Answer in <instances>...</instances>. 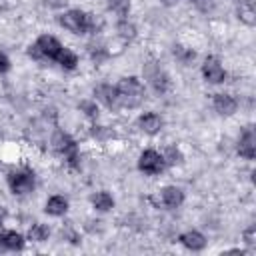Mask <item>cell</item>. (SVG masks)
<instances>
[{"mask_svg": "<svg viewBox=\"0 0 256 256\" xmlns=\"http://www.w3.org/2000/svg\"><path fill=\"white\" fill-rule=\"evenodd\" d=\"M144 100V86L136 76L122 78L116 84V102L124 108H136Z\"/></svg>", "mask_w": 256, "mask_h": 256, "instance_id": "1", "label": "cell"}, {"mask_svg": "<svg viewBox=\"0 0 256 256\" xmlns=\"http://www.w3.org/2000/svg\"><path fill=\"white\" fill-rule=\"evenodd\" d=\"M60 24L70 30L72 34H84V32H96V18L92 14H86L82 10H68L60 16Z\"/></svg>", "mask_w": 256, "mask_h": 256, "instance_id": "2", "label": "cell"}, {"mask_svg": "<svg viewBox=\"0 0 256 256\" xmlns=\"http://www.w3.org/2000/svg\"><path fill=\"white\" fill-rule=\"evenodd\" d=\"M52 146L60 156L66 158L70 166H78V146L70 134H66L64 130H56L52 134Z\"/></svg>", "mask_w": 256, "mask_h": 256, "instance_id": "3", "label": "cell"}, {"mask_svg": "<svg viewBox=\"0 0 256 256\" xmlns=\"http://www.w3.org/2000/svg\"><path fill=\"white\" fill-rule=\"evenodd\" d=\"M62 44L54 38V36H48V34H42L34 46H30V56L34 58H50V60H56L58 54L62 52Z\"/></svg>", "mask_w": 256, "mask_h": 256, "instance_id": "4", "label": "cell"}, {"mask_svg": "<svg viewBox=\"0 0 256 256\" xmlns=\"http://www.w3.org/2000/svg\"><path fill=\"white\" fill-rule=\"evenodd\" d=\"M34 172L28 168H20V170H12L8 174V186L14 194H28L34 190Z\"/></svg>", "mask_w": 256, "mask_h": 256, "instance_id": "5", "label": "cell"}, {"mask_svg": "<svg viewBox=\"0 0 256 256\" xmlns=\"http://www.w3.org/2000/svg\"><path fill=\"white\" fill-rule=\"evenodd\" d=\"M144 76L148 80V84L152 86V90L156 94H164L168 88H170V78L166 74L164 68H160L156 62H148L144 66Z\"/></svg>", "mask_w": 256, "mask_h": 256, "instance_id": "6", "label": "cell"}, {"mask_svg": "<svg viewBox=\"0 0 256 256\" xmlns=\"http://www.w3.org/2000/svg\"><path fill=\"white\" fill-rule=\"evenodd\" d=\"M138 170L144 174H160L164 170V158L162 154H158L156 150H144L138 158Z\"/></svg>", "mask_w": 256, "mask_h": 256, "instance_id": "7", "label": "cell"}, {"mask_svg": "<svg viewBox=\"0 0 256 256\" xmlns=\"http://www.w3.org/2000/svg\"><path fill=\"white\" fill-rule=\"evenodd\" d=\"M202 76L206 78V82L210 84H220L226 80V70L222 68V64L218 62V58L208 56L202 64Z\"/></svg>", "mask_w": 256, "mask_h": 256, "instance_id": "8", "label": "cell"}, {"mask_svg": "<svg viewBox=\"0 0 256 256\" xmlns=\"http://www.w3.org/2000/svg\"><path fill=\"white\" fill-rule=\"evenodd\" d=\"M238 154L242 158H246V160H252L256 156V134H254L252 126H248L242 132V136L238 140Z\"/></svg>", "mask_w": 256, "mask_h": 256, "instance_id": "9", "label": "cell"}, {"mask_svg": "<svg viewBox=\"0 0 256 256\" xmlns=\"http://www.w3.org/2000/svg\"><path fill=\"white\" fill-rule=\"evenodd\" d=\"M212 106H214V110H216L220 116H230V114L236 112L238 102H236V98L230 96V94H214Z\"/></svg>", "mask_w": 256, "mask_h": 256, "instance_id": "10", "label": "cell"}, {"mask_svg": "<svg viewBox=\"0 0 256 256\" xmlns=\"http://www.w3.org/2000/svg\"><path fill=\"white\" fill-rule=\"evenodd\" d=\"M162 118L156 114V112H146V114H142L140 118H138V128L142 130V132H146V134H156V132H160L162 130Z\"/></svg>", "mask_w": 256, "mask_h": 256, "instance_id": "11", "label": "cell"}, {"mask_svg": "<svg viewBox=\"0 0 256 256\" xmlns=\"http://www.w3.org/2000/svg\"><path fill=\"white\" fill-rule=\"evenodd\" d=\"M94 96H96V100L102 102L104 106L112 108V106L116 104V86L102 82V84H98V86L94 88Z\"/></svg>", "mask_w": 256, "mask_h": 256, "instance_id": "12", "label": "cell"}, {"mask_svg": "<svg viewBox=\"0 0 256 256\" xmlns=\"http://www.w3.org/2000/svg\"><path fill=\"white\" fill-rule=\"evenodd\" d=\"M160 198H162V204L172 210V208H178V206L184 202V192H182L178 186H166V188L162 190Z\"/></svg>", "mask_w": 256, "mask_h": 256, "instance_id": "13", "label": "cell"}, {"mask_svg": "<svg viewBox=\"0 0 256 256\" xmlns=\"http://www.w3.org/2000/svg\"><path fill=\"white\" fill-rule=\"evenodd\" d=\"M178 240H180L188 250H202V248L206 246V238H204V234H200L198 230H188V232L180 234Z\"/></svg>", "mask_w": 256, "mask_h": 256, "instance_id": "14", "label": "cell"}, {"mask_svg": "<svg viewBox=\"0 0 256 256\" xmlns=\"http://www.w3.org/2000/svg\"><path fill=\"white\" fill-rule=\"evenodd\" d=\"M48 214H52V216H62V214H66V210H68V200L64 198V196H52V198H48V202H46V208H44Z\"/></svg>", "mask_w": 256, "mask_h": 256, "instance_id": "15", "label": "cell"}, {"mask_svg": "<svg viewBox=\"0 0 256 256\" xmlns=\"http://www.w3.org/2000/svg\"><path fill=\"white\" fill-rule=\"evenodd\" d=\"M92 206L100 212H108L110 208H114V198L106 192V190H100L92 196Z\"/></svg>", "mask_w": 256, "mask_h": 256, "instance_id": "16", "label": "cell"}, {"mask_svg": "<svg viewBox=\"0 0 256 256\" xmlns=\"http://www.w3.org/2000/svg\"><path fill=\"white\" fill-rule=\"evenodd\" d=\"M238 18L242 22H246L248 26H252L256 22V12H254V0H244L238 8Z\"/></svg>", "mask_w": 256, "mask_h": 256, "instance_id": "17", "label": "cell"}, {"mask_svg": "<svg viewBox=\"0 0 256 256\" xmlns=\"http://www.w3.org/2000/svg\"><path fill=\"white\" fill-rule=\"evenodd\" d=\"M2 240H4V244H6L8 250H22V248H24V238H22V234H18L16 230L4 232V234H2Z\"/></svg>", "mask_w": 256, "mask_h": 256, "instance_id": "18", "label": "cell"}, {"mask_svg": "<svg viewBox=\"0 0 256 256\" xmlns=\"http://www.w3.org/2000/svg\"><path fill=\"white\" fill-rule=\"evenodd\" d=\"M58 64L62 66V68H66V70H72V68H76V64H78V56L72 52V50H68V48H62V52L58 54Z\"/></svg>", "mask_w": 256, "mask_h": 256, "instance_id": "19", "label": "cell"}, {"mask_svg": "<svg viewBox=\"0 0 256 256\" xmlns=\"http://www.w3.org/2000/svg\"><path fill=\"white\" fill-rule=\"evenodd\" d=\"M48 236H50V230H48V226L46 224H32V228L28 230V238L30 240H34V242H44V240H48Z\"/></svg>", "mask_w": 256, "mask_h": 256, "instance_id": "20", "label": "cell"}, {"mask_svg": "<svg viewBox=\"0 0 256 256\" xmlns=\"http://www.w3.org/2000/svg\"><path fill=\"white\" fill-rule=\"evenodd\" d=\"M162 158H164V164H170V166L182 164V160H184L182 152H180L176 146H168V148H166V152L162 154Z\"/></svg>", "mask_w": 256, "mask_h": 256, "instance_id": "21", "label": "cell"}, {"mask_svg": "<svg viewBox=\"0 0 256 256\" xmlns=\"http://www.w3.org/2000/svg\"><path fill=\"white\" fill-rule=\"evenodd\" d=\"M108 8L120 18H126L130 12V0H108Z\"/></svg>", "mask_w": 256, "mask_h": 256, "instance_id": "22", "label": "cell"}, {"mask_svg": "<svg viewBox=\"0 0 256 256\" xmlns=\"http://www.w3.org/2000/svg\"><path fill=\"white\" fill-rule=\"evenodd\" d=\"M174 56L182 62V64H188L190 60H194V50H190V48H184V46H174Z\"/></svg>", "mask_w": 256, "mask_h": 256, "instance_id": "23", "label": "cell"}, {"mask_svg": "<svg viewBox=\"0 0 256 256\" xmlns=\"http://www.w3.org/2000/svg\"><path fill=\"white\" fill-rule=\"evenodd\" d=\"M118 32H120V36H124V38H134V34H136L134 26H132L126 18H120V22H118Z\"/></svg>", "mask_w": 256, "mask_h": 256, "instance_id": "24", "label": "cell"}, {"mask_svg": "<svg viewBox=\"0 0 256 256\" xmlns=\"http://www.w3.org/2000/svg\"><path fill=\"white\" fill-rule=\"evenodd\" d=\"M80 110H84V114L90 116V118H96L98 116V106L92 100H82L80 102Z\"/></svg>", "mask_w": 256, "mask_h": 256, "instance_id": "25", "label": "cell"}, {"mask_svg": "<svg viewBox=\"0 0 256 256\" xmlns=\"http://www.w3.org/2000/svg\"><path fill=\"white\" fill-rule=\"evenodd\" d=\"M254 234H256V226L252 224V226H248L246 230H244V242L248 244V246H254Z\"/></svg>", "mask_w": 256, "mask_h": 256, "instance_id": "26", "label": "cell"}, {"mask_svg": "<svg viewBox=\"0 0 256 256\" xmlns=\"http://www.w3.org/2000/svg\"><path fill=\"white\" fill-rule=\"evenodd\" d=\"M192 2H194L202 12H210V10L214 8V2H212V0H192Z\"/></svg>", "mask_w": 256, "mask_h": 256, "instance_id": "27", "label": "cell"}, {"mask_svg": "<svg viewBox=\"0 0 256 256\" xmlns=\"http://www.w3.org/2000/svg\"><path fill=\"white\" fill-rule=\"evenodd\" d=\"M8 68H10V60L4 52H0V72H6Z\"/></svg>", "mask_w": 256, "mask_h": 256, "instance_id": "28", "label": "cell"}, {"mask_svg": "<svg viewBox=\"0 0 256 256\" xmlns=\"http://www.w3.org/2000/svg\"><path fill=\"white\" fill-rule=\"evenodd\" d=\"M48 6H52V8H60V6H64L68 0H44Z\"/></svg>", "mask_w": 256, "mask_h": 256, "instance_id": "29", "label": "cell"}, {"mask_svg": "<svg viewBox=\"0 0 256 256\" xmlns=\"http://www.w3.org/2000/svg\"><path fill=\"white\" fill-rule=\"evenodd\" d=\"M160 2H162L164 6H174V4L178 2V0H160Z\"/></svg>", "mask_w": 256, "mask_h": 256, "instance_id": "30", "label": "cell"}, {"mask_svg": "<svg viewBox=\"0 0 256 256\" xmlns=\"http://www.w3.org/2000/svg\"><path fill=\"white\" fill-rule=\"evenodd\" d=\"M4 218H6V210H4V206H0V224L4 222Z\"/></svg>", "mask_w": 256, "mask_h": 256, "instance_id": "31", "label": "cell"}, {"mask_svg": "<svg viewBox=\"0 0 256 256\" xmlns=\"http://www.w3.org/2000/svg\"><path fill=\"white\" fill-rule=\"evenodd\" d=\"M4 250H8V248H6V244H4V240H2V236H0V254H2Z\"/></svg>", "mask_w": 256, "mask_h": 256, "instance_id": "32", "label": "cell"}]
</instances>
